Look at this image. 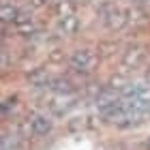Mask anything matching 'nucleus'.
Returning <instances> with one entry per match:
<instances>
[{
  "label": "nucleus",
  "mask_w": 150,
  "mask_h": 150,
  "mask_svg": "<svg viewBox=\"0 0 150 150\" xmlns=\"http://www.w3.org/2000/svg\"><path fill=\"white\" fill-rule=\"evenodd\" d=\"M146 60V47L144 45H133L122 52V69H137Z\"/></svg>",
  "instance_id": "nucleus-4"
},
{
  "label": "nucleus",
  "mask_w": 150,
  "mask_h": 150,
  "mask_svg": "<svg viewBox=\"0 0 150 150\" xmlns=\"http://www.w3.org/2000/svg\"><path fill=\"white\" fill-rule=\"evenodd\" d=\"M47 88H50L54 94H71L75 90L73 81L69 77H64V75H56V77H52L50 84H47Z\"/></svg>",
  "instance_id": "nucleus-7"
},
{
  "label": "nucleus",
  "mask_w": 150,
  "mask_h": 150,
  "mask_svg": "<svg viewBox=\"0 0 150 150\" xmlns=\"http://www.w3.org/2000/svg\"><path fill=\"white\" fill-rule=\"evenodd\" d=\"M9 67H11V54L4 47H0V71H6Z\"/></svg>",
  "instance_id": "nucleus-12"
},
{
  "label": "nucleus",
  "mask_w": 150,
  "mask_h": 150,
  "mask_svg": "<svg viewBox=\"0 0 150 150\" xmlns=\"http://www.w3.org/2000/svg\"><path fill=\"white\" fill-rule=\"evenodd\" d=\"M148 146H150V142H148Z\"/></svg>",
  "instance_id": "nucleus-18"
},
{
  "label": "nucleus",
  "mask_w": 150,
  "mask_h": 150,
  "mask_svg": "<svg viewBox=\"0 0 150 150\" xmlns=\"http://www.w3.org/2000/svg\"><path fill=\"white\" fill-rule=\"evenodd\" d=\"M97 64H99V54H97V50H92V47H77L69 56L71 71L79 73V75H90Z\"/></svg>",
  "instance_id": "nucleus-1"
},
{
  "label": "nucleus",
  "mask_w": 150,
  "mask_h": 150,
  "mask_svg": "<svg viewBox=\"0 0 150 150\" xmlns=\"http://www.w3.org/2000/svg\"><path fill=\"white\" fill-rule=\"evenodd\" d=\"M0 150H6V137L0 135Z\"/></svg>",
  "instance_id": "nucleus-14"
},
{
  "label": "nucleus",
  "mask_w": 150,
  "mask_h": 150,
  "mask_svg": "<svg viewBox=\"0 0 150 150\" xmlns=\"http://www.w3.org/2000/svg\"><path fill=\"white\" fill-rule=\"evenodd\" d=\"M13 28H15V32L22 35V37H35V35H39V24L35 22V19H26V22H22V24H15Z\"/></svg>",
  "instance_id": "nucleus-9"
},
{
  "label": "nucleus",
  "mask_w": 150,
  "mask_h": 150,
  "mask_svg": "<svg viewBox=\"0 0 150 150\" xmlns=\"http://www.w3.org/2000/svg\"><path fill=\"white\" fill-rule=\"evenodd\" d=\"M99 17H101V22H103V26L107 30H122L125 26L129 24L127 22V11H122L120 6H116V4H105V6H101V11H99Z\"/></svg>",
  "instance_id": "nucleus-2"
},
{
  "label": "nucleus",
  "mask_w": 150,
  "mask_h": 150,
  "mask_svg": "<svg viewBox=\"0 0 150 150\" xmlns=\"http://www.w3.org/2000/svg\"><path fill=\"white\" fill-rule=\"evenodd\" d=\"M116 50H118V47H116V43H101L97 52H103L105 56H112V54H114Z\"/></svg>",
  "instance_id": "nucleus-13"
},
{
  "label": "nucleus",
  "mask_w": 150,
  "mask_h": 150,
  "mask_svg": "<svg viewBox=\"0 0 150 150\" xmlns=\"http://www.w3.org/2000/svg\"><path fill=\"white\" fill-rule=\"evenodd\" d=\"M19 11L22 9H19L17 4L2 0V2H0V24H11L13 26V22H15L17 15H19Z\"/></svg>",
  "instance_id": "nucleus-8"
},
{
  "label": "nucleus",
  "mask_w": 150,
  "mask_h": 150,
  "mask_svg": "<svg viewBox=\"0 0 150 150\" xmlns=\"http://www.w3.org/2000/svg\"><path fill=\"white\" fill-rule=\"evenodd\" d=\"M79 17L75 15H64V17H58V22H56V32L58 35H62V37H73L75 32L79 30Z\"/></svg>",
  "instance_id": "nucleus-5"
},
{
  "label": "nucleus",
  "mask_w": 150,
  "mask_h": 150,
  "mask_svg": "<svg viewBox=\"0 0 150 150\" xmlns=\"http://www.w3.org/2000/svg\"><path fill=\"white\" fill-rule=\"evenodd\" d=\"M146 81H148V84H150V69L146 71Z\"/></svg>",
  "instance_id": "nucleus-15"
},
{
  "label": "nucleus",
  "mask_w": 150,
  "mask_h": 150,
  "mask_svg": "<svg viewBox=\"0 0 150 150\" xmlns=\"http://www.w3.org/2000/svg\"><path fill=\"white\" fill-rule=\"evenodd\" d=\"M43 2H45V4H47V2H56V0H43Z\"/></svg>",
  "instance_id": "nucleus-17"
},
{
  "label": "nucleus",
  "mask_w": 150,
  "mask_h": 150,
  "mask_svg": "<svg viewBox=\"0 0 150 150\" xmlns=\"http://www.w3.org/2000/svg\"><path fill=\"white\" fill-rule=\"evenodd\" d=\"M54 9H56L58 17L73 15V13H75V2H73V0H56V2H54Z\"/></svg>",
  "instance_id": "nucleus-11"
},
{
  "label": "nucleus",
  "mask_w": 150,
  "mask_h": 150,
  "mask_svg": "<svg viewBox=\"0 0 150 150\" xmlns=\"http://www.w3.org/2000/svg\"><path fill=\"white\" fill-rule=\"evenodd\" d=\"M131 2H135V4H139V2H148V0H131Z\"/></svg>",
  "instance_id": "nucleus-16"
},
{
  "label": "nucleus",
  "mask_w": 150,
  "mask_h": 150,
  "mask_svg": "<svg viewBox=\"0 0 150 150\" xmlns=\"http://www.w3.org/2000/svg\"><path fill=\"white\" fill-rule=\"evenodd\" d=\"M28 129H30V133L35 135V137H43V135L52 133L54 120L47 112H35L28 118Z\"/></svg>",
  "instance_id": "nucleus-3"
},
{
  "label": "nucleus",
  "mask_w": 150,
  "mask_h": 150,
  "mask_svg": "<svg viewBox=\"0 0 150 150\" xmlns=\"http://www.w3.org/2000/svg\"><path fill=\"white\" fill-rule=\"evenodd\" d=\"M127 22L129 24H146L148 22V13L142 6H133L127 11Z\"/></svg>",
  "instance_id": "nucleus-10"
},
{
  "label": "nucleus",
  "mask_w": 150,
  "mask_h": 150,
  "mask_svg": "<svg viewBox=\"0 0 150 150\" xmlns=\"http://www.w3.org/2000/svg\"><path fill=\"white\" fill-rule=\"evenodd\" d=\"M73 105H75V97H73V92H71V94H56V97L52 99V103H50V110L56 114V116H60V114L69 112Z\"/></svg>",
  "instance_id": "nucleus-6"
}]
</instances>
